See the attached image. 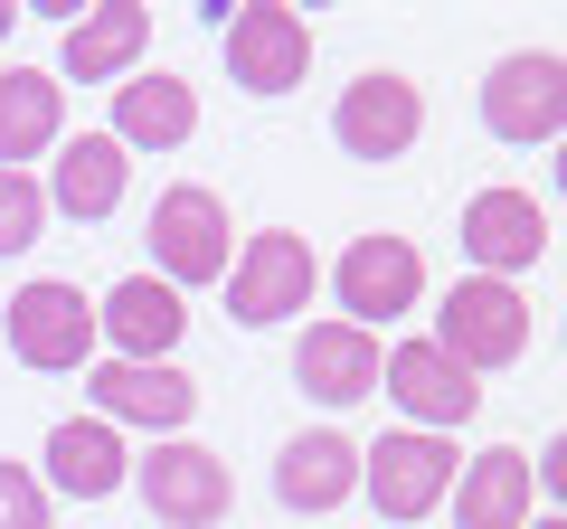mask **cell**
I'll use <instances>...</instances> for the list:
<instances>
[{
  "instance_id": "6da1fadb",
  "label": "cell",
  "mask_w": 567,
  "mask_h": 529,
  "mask_svg": "<svg viewBox=\"0 0 567 529\" xmlns=\"http://www.w3.org/2000/svg\"><path fill=\"white\" fill-rule=\"evenodd\" d=\"M425 341L445 350L454 369H473V378H492V369H511L529 350V303L520 284H502V274H464V284L435 293V331Z\"/></svg>"
},
{
  "instance_id": "7a4b0ae2",
  "label": "cell",
  "mask_w": 567,
  "mask_h": 529,
  "mask_svg": "<svg viewBox=\"0 0 567 529\" xmlns=\"http://www.w3.org/2000/svg\"><path fill=\"white\" fill-rule=\"evenodd\" d=\"M237 264V227H227V199L199 180H171L152 199V274L171 293H199V284H227Z\"/></svg>"
},
{
  "instance_id": "3957f363",
  "label": "cell",
  "mask_w": 567,
  "mask_h": 529,
  "mask_svg": "<svg viewBox=\"0 0 567 529\" xmlns=\"http://www.w3.org/2000/svg\"><path fill=\"white\" fill-rule=\"evenodd\" d=\"M454 473H464V445L454 435H425V426H388L379 445H360V491L388 520H435Z\"/></svg>"
},
{
  "instance_id": "277c9868",
  "label": "cell",
  "mask_w": 567,
  "mask_h": 529,
  "mask_svg": "<svg viewBox=\"0 0 567 529\" xmlns=\"http://www.w3.org/2000/svg\"><path fill=\"white\" fill-rule=\"evenodd\" d=\"M133 491H142V510L162 529H218L227 501H237V473H227V454H208L199 435H162L152 454H133Z\"/></svg>"
},
{
  "instance_id": "5b68a950",
  "label": "cell",
  "mask_w": 567,
  "mask_h": 529,
  "mask_svg": "<svg viewBox=\"0 0 567 529\" xmlns=\"http://www.w3.org/2000/svg\"><path fill=\"white\" fill-rule=\"evenodd\" d=\"M312 284H322V256H312V237H293V227H265V237H246V256L227 264V322L237 331H265V322H293V312L312 303Z\"/></svg>"
},
{
  "instance_id": "8992f818",
  "label": "cell",
  "mask_w": 567,
  "mask_h": 529,
  "mask_svg": "<svg viewBox=\"0 0 567 529\" xmlns=\"http://www.w3.org/2000/svg\"><path fill=\"white\" fill-rule=\"evenodd\" d=\"M483 133L492 143H567V58L558 48H511L483 76Z\"/></svg>"
},
{
  "instance_id": "52a82bcc",
  "label": "cell",
  "mask_w": 567,
  "mask_h": 529,
  "mask_svg": "<svg viewBox=\"0 0 567 529\" xmlns=\"http://www.w3.org/2000/svg\"><path fill=\"white\" fill-rule=\"evenodd\" d=\"M425 133V85L398 76V66H369V76L341 85V104H331V143L350 152V162H406Z\"/></svg>"
},
{
  "instance_id": "ba28073f",
  "label": "cell",
  "mask_w": 567,
  "mask_h": 529,
  "mask_svg": "<svg viewBox=\"0 0 567 529\" xmlns=\"http://www.w3.org/2000/svg\"><path fill=\"white\" fill-rule=\"evenodd\" d=\"M218 48H227V76L246 95H293L312 66V20L293 0H256V10H227L218 20Z\"/></svg>"
},
{
  "instance_id": "9c48e42d",
  "label": "cell",
  "mask_w": 567,
  "mask_h": 529,
  "mask_svg": "<svg viewBox=\"0 0 567 529\" xmlns=\"http://www.w3.org/2000/svg\"><path fill=\"white\" fill-rule=\"evenodd\" d=\"M331 293H341V322H360V331H388L398 312H416L425 303V256L406 237H350L341 246V264H331Z\"/></svg>"
},
{
  "instance_id": "30bf717a",
  "label": "cell",
  "mask_w": 567,
  "mask_h": 529,
  "mask_svg": "<svg viewBox=\"0 0 567 529\" xmlns=\"http://www.w3.org/2000/svg\"><path fill=\"white\" fill-rule=\"evenodd\" d=\"M10 360L20 369H95V293L58 284V274H39V284L10 293Z\"/></svg>"
},
{
  "instance_id": "8fae6325",
  "label": "cell",
  "mask_w": 567,
  "mask_h": 529,
  "mask_svg": "<svg viewBox=\"0 0 567 529\" xmlns=\"http://www.w3.org/2000/svg\"><path fill=\"white\" fill-rule=\"evenodd\" d=\"M379 397H398L406 426L454 435V426H473V407H483V378H473V369H454L435 341H398V350L379 360Z\"/></svg>"
},
{
  "instance_id": "7c38bea8",
  "label": "cell",
  "mask_w": 567,
  "mask_h": 529,
  "mask_svg": "<svg viewBox=\"0 0 567 529\" xmlns=\"http://www.w3.org/2000/svg\"><path fill=\"white\" fill-rule=\"evenodd\" d=\"M95 416H104V426L189 435V416H199V378H189L181 360H95Z\"/></svg>"
},
{
  "instance_id": "4fadbf2b",
  "label": "cell",
  "mask_w": 567,
  "mask_h": 529,
  "mask_svg": "<svg viewBox=\"0 0 567 529\" xmlns=\"http://www.w3.org/2000/svg\"><path fill=\"white\" fill-rule=\"evenodd\" d=\"M464 256L473 274H502V284H520L529 264L548 256V208L529 199V189H473L464 199Z\"/></svg>"
},
{
  "instance_id": "5bb4252c",
  "label": "cell",
  "mask_w": 567,
  "mask_h": 529,
  "mask_svg": "<svg viewBox=\"0 0 567 529\" xmlns=\"http://www.w3.org/2000/svg\"><path fill=\"white\" fill-rule=\"evenodd\" d=\"M379 331L360 322H303V341H293V378H303L312 407H360V397H379Z\"/></svg>"
},
{
  "instance_id": "9a60e30c",
  "label": "cell",
  "mask_w": 567,
  "mask_h": 529,
  "mask_svg": "<svg viewBox=\"0 0 567 529\" xmlns=\"http://www.w3.org/2000/svg\"><path fill=\"white\" fill-rule=\"evenodd\" d=\"M199 133V85L181 66H133L114 85V143L123 152H181Z\"/></svg>"
},
{
  "instance_id": "2e32d148",
  "label": "cell",
  "mask_w": 567,
  "mask_h": 529,
  "mask_svg": "<svg viewBox=\"0 0 567 529\" xmlns=\"http://www.w3.org/2000/svg\"><path fill=\"white\" fill-rule=\"evenodd\" d=\"M95 331L114 341V360H181L189 293H171L162 274H123V284L95 303Z\"/></svg>"
},
{
  "instance_id": "e0dca14e",
  "label": "cell",
  "mask_w": 567,
  "mask_h": 529,
  "mask_svg": "<svg viewBox=\"0 0 567 529\" xmlns=\"http://www.w3.org/2000/svg\"><path fill=\"white\" fill-rule=\"evenodd\" d=\"M123 189H133V152L114 143V133H66L58 143V170H48V208L76 227H104L123 208Z\"/></svg>"
},
{
  "instance_id": "ac0fdd59",
  "label": "cell",
  "mask_w": 567,
  "mask_h": 529,
  "mask_svg": "<svg viewBox=\"0 0 567 529\" xmlns=\"http://www.w3.org/2000/svg\"><path fill=\"white\" fill-rule=\"evenodd\" d=\"M529 501H539V473H529L520 445L464 454V473H454V491H445L454 529H529Z\"/></svg>"
},
{
  "instance_id": "d6986e66",
  "label": "cell",
  "mask_w": 567,
  "mask_h": 529,
  "mask_svg": "<svg viewBox=\"0 0 567 529\" xmlns=\"http://www.w3.org/2000/svg\"><path fill=\"white\" fill-rule=\"evenodd\" d=\"M350 491H360V445H350L341 426H303L293 445L275 454V501L284 510L322 520V510H341Z\"/></svg>"
},
{
  "instance_id": "ffe728a7",
  "label": "cell",
  "mask_w": 567,
  "mask_h": 529,
  "mask_svg": "<svg viewBox=\"0 0 567 529\" xmlns=\"http://www.w3.org/2000/svg\"><path fill=\"white\" fill-rule=\"evenodd\" d=\"M39 464H48V491H66V501H114V491L133 483L123 426H104V416H66V426H48Z\"/></svg>"
},
{
  "instance_id": "44dd1931",
  "label": "cell",
  "mask_w": 567,
  "mask_h": 529,
  "mask_svg": "<svg viewBox=\"0 0 567 529\" xmlns=\"http://www.w3.org/2000/svg\"><path fill=\"white\" fill-rule=\"evenodd\" d=\"M142 48H152V10H142V0H104V10H76V20H66L58 66L76 85H104V76H133Z\"/></svg>"
},
{
  "instance_id": "7402d4cb",
  "label": "cell",
  "mask_w": 567,
  "mask_h": 529,
  "mask_svg": "<svg viewBox=\"0 0 567 529\" xmlns=\"http://www.w3.org/2000/svg\"><path fill=\"white\" fill-rule=\"evenodd\" d=\"M66 143V85L48 66H0V170H29Z\"/></svg>"
},
{
  "instance_id": "603a6c76",
  "label": "cell",
  "mask_w": 567,
  "mask_h": 529,
  "mask_svg": "<svg viewBox=\"0 0 567 529\" xmlns=\"http://www.w3.org/2000/svg\"><path fill=\"white\" fill-rule=\"evenodd\" d=\"M48 227V189L29 170H0V256H29Z\"/></svg>"
},
{
  "instance_id": "cb8c5ba5",
  "label": "cell",
  "mask_w": 567,
  "mask_h": 529,
  "mask_svg": "<svg viewBox=\"0 0 567 529\" xmlns=\"http://www.w3.org/2000/svg\"><path fill=\"white\" fill-rule=\"evenodd\" d=\"M0 529H48V483L0 454Z\"/></svg>"
},
{
  "instance_id": "d4e9b609",
  "label": "cell",
  "mask_w": 567,
  "mask_h": 529,
  "mask_svg": "<svg viewBox=\"0 0 567 529\" xmlns=\"http://www.w3.org/2000/svg\"><path fill=\"white\" fill-rule=\"evenodd\" d=\"M529 473H539V483H548V501L567 510V426L548 435V454H529Z\"/></svg>"
},
{
  "instance_id": "484cf974",
  "label": "cell",
  "mask_w": 567,
  "mask_h": 529,
  "mask_svg": "<svg viewBox=\"0 0 567 529\" xmlns=\"http://www.w3.org/2000/svg\"><path fill=\"white\" fill-rule=\"evenodd\" d=\"M10 29H20V10H10V0H0V39H10Z\"/></svg>"
},
{
  "instance_id": "4316f807",
  "label": "cell",
  "mask_w": 567,
  "mask_h": 529,
  "mask_svg": "<svg viewBox=\"0 0 567 529\" xmlns=\"http://www.w3.org/2000/svg\"><path fill=\"white\" fill-rule=\"evenodd\" d=\"M529 529H567V510H548V520H529Z\"/></svg>"
},
{
  "instance_id": "83f0119b",
  "label": "cell",
  "mask_w": 567,
  "mask_h": 529,
  "mask_svg": "<svg viewBox=\"0 0 567 529\" xmlns=\"http://www.w3.org/2000/svg\"><path fill=\"white\" fill-rule=\"evenodd\" d=\"M558 199H567V143H558Z\"/></svg>"
}]
</instances>
